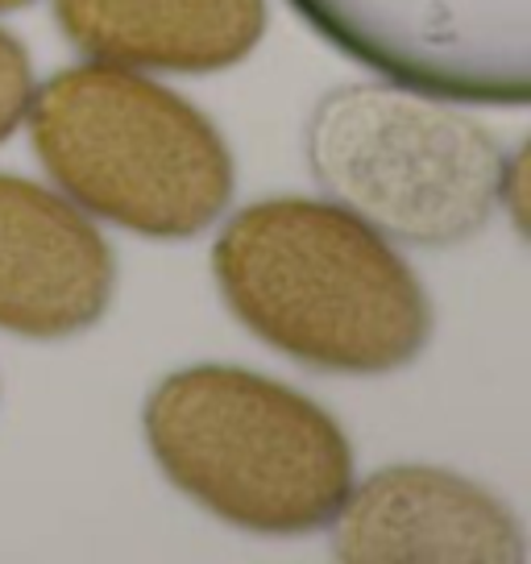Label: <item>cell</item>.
Listing matches in <instances>:
<instances>
[{
	"label": "cell",
	"mask_w": 531,
	"mask_h": 564,
	"mask_svg": "<svg viewBox=\"0 0 531 564\" xmlns=\"http://www.w3.org/2000/svg\"><path fill=\"white\" fill-rule=\"evenodd\" d=\"M213 274L232 316L307 370L394 373L432 336L415 270L333 199L274 195L241 208L216 237Z\"/></svg>",
	"instance_id": "6da1fadb"
},
{
	"label": "cell",
	"mask_w": 531,
	"mask_h": 564,
	"mask_svg": "<svg viewBox=\"0 0 531 564\" xmlns=\"http://www.w3.org/2000/svg\"><path fill=\"white\" fill-rule=\"evenodd\" d=\"M145 444L204 511L258 535L333 523L354 490V448L307 394L241 366L166 373L142 406Z\"/></svg>",
	"instance_id": "7a4b0ae2"
},
{
	"label": "cell",
	"mask_w": 531,
	"mask_h": 564,
	"mask_svg": "<svg viewBox=\"0 0 531 564\" xmlns=\"http://www.w3.org/2000/svg\"><path fill=\"white\" fill-rule=\"evenodd\" d=\"M30 145L84 212L154 241H187L229 208L220 129L166 84L117 63L54 70L30 100Z\"/></svg>",
	"instance_id": "3957f363"
},
{
	"label": "cell",
	"mask_w": 531,
	"mask_h": 564,
	"mask_svg": "<svg viewBox=\"0 0 531 564\" xmlns=\"http://www.w3.org/2000/svg\"><path fill=\"white\" fill-rule=\"evenodd\" d=\"M307 166L324 195L390 241L448 249L507 199L502 141L478 117L403 84H345L307 117Z\"/></svg>",
	"instance_id": "277c9868"
},
{
	"label": "cell",
	"mask_w": 531,
	"mask_h": 564,
	"mask_svg": "<svg viewBox=\"0 0 531 564\" xmlns=\"http://www.w3.org/2000/svg\"><path fill=\"white\" fill-rule=\"evenodd\" d=\"M324 42L457 105L531 100V0H291Z\"/></svg>",
	"instance_id": "5b68a950"
},
{
	"label": "cell",
	"mask_w": 531,
	"mask_h": 564,
	"mask_svg": "<svg viewBox=\"0 0 531 564\" xmlns=\"http://www.w3.org/2000/svg\"><path fill=\"white\" fill-rule=\"evenodd\" d=\"M333 556L349 564H519L528 540L486 486L432 465H390L345 494Z\"/></svg>",
	"instance_id": "8992f818"
},
{
	"label": "cell",
	"mask_w": 531,
	"mask_h": 564,
	"mask_svg": "<svg viewBox=\"0 0 531 564\" xmlns=\"http://www.w3.org/2000/svg\"><path fill=\"white\" fill-rule=\"evenodd\" d=\"M117 258L67 195L0 175V333L63 340L100 324Z\"/></svg>",
	"instance_id": "52a82bcc"
},
{
	"label": "cell",
	"mask_w": 531,
	"mask_h": 564,
	"mask_svg": "<svg viewBox=\"0 0 531 564\" xmlns=\"http://www.w3.org/2000/svg\"><path fill=\"white\" fill-rule=\"evenodd\" d=\"M58 30L100 63L208 75L266 34V0H54Z\"/></svg>",
	"instance_id": "ba28073f"
},
{
	"label": "cell",
	"mask_w": 531,
	"mask_h": 564,
	"mask_svg": "<svg viewBox=\"0 0 531 564\" xmlns=\"http://www.w3.org/2000/svg\"><path fill=\"white\" fill-rule=\"evenodd\" d=\"M34 100V63L18 37L0 25V141L21 129Z\"/></svg>",
	"instance_id": "9c48e42d"
},
{
	"label": "cell",
	"mask_w": 531,
	"mask_h": 564,
	"mask_svg": "<svg viewBox=\"0 0 531 564\" xmlns=\"http://www.w3.org/2000/svg\"><path fill=\"white\" fill-rule=\"evenodd\" d=\"M25 4H34V0H0V13H13V9H25Z\"/></svg>",
	"instance_id": "30bf717a"
}]
</instances>
